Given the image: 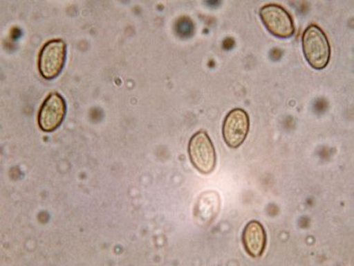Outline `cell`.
Listing matches in <instances>:
<instances>
[{
	"label": "cell",
	"mask_w": 354,
	"mask_h": 266,
	"mask_svg": "<svg viewBox=\"0 0 354 266\" xmlns=\"http://www.w3.org/2000/svg\"><path fill=\"white\" fill-rule=\"evenodd\" d=\"M302 47L306 60L312 68L323 69L328 64L331 48L326 35L318 26L312 25L305 29Z\"/></svg>",
	"instance_id": "cell-1"
},
{
	"label": "cell",
	"mask_w": 354,
	"mask_h": 266,
	"mask_svg": "<svg viewBox=\"0 0 354 266\" xmlns=\"http://www.w3.org/2000/svg\"><path fill=\"white\" fill-rule=\"evenodd\" d=\"M190 161L203 174L212 173L216 168V153L213 142L205 131H198L190 139L189 144Z\"/></svg>",
	"instance_id": "cell-2"
},
{
	"label": "cell",
	"mask_w": 354,
	"mask_h": 266,
	"mask_svg": "<svg viewBox=\"0 0 354 266\" xmlns=\"http://www.w3.org/2000/svg\"><path fill=\"white\" fill-rule=\"evenodd\" d=\"M66 59V43L60 39L50 40L44 45L39 53L40 74L48 80H55L63 71Z\"/></svg>",
	"instance_id": "cell-3"
},
{
	"label": "cell",
	"mask_w": 354,
	"mask_h": 266,
	"mask_svg": "<svg viewBox=\"0 0 354 266\" xmlns=\"http://www.w3.org/2000/svg\"><path fill=\"white\" fill-rule=\"evenodd\" d=\"M263 25L273 36L288 39L295 33L293 19L284 8L276 4L266 5L259 12Z\"/></svg>",
	"instance_id": "cell-4"
},
{
	"label": "cell",
	"mask_w": 354,
	"mask_h": 266,
	"mask_svg": "<svg viewBox=\"0 0 354 266\" xmlns=\"http://www.w3.org/2000/svg\"><path fill=\"white\" fill-rule=\"evenodd\" d=\"M250 128V119L248 112L241 109H234L227 114L223 123V138L232 149H237L245 142Z\"/></svg>",
	"instance_id": "cell-5"
},
{
	"label": "cell",
	"mask_w": 354,
	"mask_h": 266,
	"mask_svg": "<svg viewBox=\"0 0 354 266\" xmlns=\"http://www.w3.org/2000/svg\"><path fill=\"white\" fill-rule=\"evenodd\" d=\"M66 115V103L63 96L53 93L43 103L39 114V125L41 130L50 133L64 122Z\"/></svg>",
	"instance_id": "cell-6"
},
{
	"label": "cell",
	"mask_w": 354,
	"mask_h": 266,
	"mask_svg": "<svg viewBox=\"0 0 354 266\" xmlns=\"http://www.w3.org/2000/svg\"><path fill=\"white\" fill-rule=\"evenodd\" d=\"M243 243L250 256L257 258L264 254L267 245L265 228L257 220H252L246 225L243 233Z\"/></svg>",
	"instance_id": "cell-7"
}]
</instances>
